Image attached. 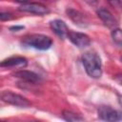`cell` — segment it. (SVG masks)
<instances>
[{
	"label": "cell",
	"instance_id": "4",
	"mask_svg": "<svg viewBox=\"0 0 122 122\" xmlns=\"http://www.w3.org/2000/svg\"><path fill=\"white\" fill-rule=\"evenodd\" d=\"M98 117L105 121H118L122 119L119 112L115 111L110 106H101L97 110Z\"/></svg>",
	"mask_w": 122,
	"mask_h": 122
},
{
	"label": "cell",
	"instance_id": "12",
	"mask_svg": "<svg viewBox=\"0 0 122 122\" xmlns=\"http://www.w3.org/2000/svg\"><path fill=\"white\" fill-rule=\"evenodd\" d=\"M62 117L65 120L71 121V122H77V121H83L84 120V118L81 117L79 114H76L75 112H72L71 111H63Z\"/></svg>",
	"mask_w": 122,
	"mask_h": 122
},
{
	"label": "cell",
	"instance_id": "2",
	"mask_svg": "<svg viewBox=\"0 0 122 122\" xmlns=\"http://www.w3.org/2000/svg\"><path fill=\"white\" fill-rule=\"evenodd\" d=\"M22 44L26 47L33 48L40 51H45L51 48L52 44V40L51 37L44 35V34H30L22 40Z\"/></svg>",
	"mask_w": 122,
	"mask_h": 122
},
{
	"label": "cell",
	"instance_id": "19",
	"mask_svg": "<svg viewBox=\"0 0 122 122\" xmlns=\"http://www.w3.org/2000/svg\"><path fill=\"white\" fill-rule=\"evenodd\" d=\"M121 60H122V57H121Z\"/></svg>",
	"mask_w": 122,
	"mask_h": 122
},
{
	"label": "cell",
	"instance_id": "14",
	"mask_svg": "<svg viewBox=\"0 0 122 122\" xmlns=\"http://www.w3.org/2000/svg\"><path fill=\"white\" fill-rule=\"evenodd\" d=\"M108 3L114 9L116 10H121L122 9V2L120 0H107Z\"/></svg>",
	"mask_w": 122,
	"mask_h": 122
},
{
	"label": "cell",
	"instance_id": "10",
	"mask_svg": "<svg viewBox=\"0 0 122 122\" xmlns=\"http://www.w3.org/2000/svg\"><path fill=\"white\" fill-rule=\"evenodd\" d=\"M97 15L98 17L102 20V22L109 28L112 29H115L117 26L116 20L114 19V17L112 16V14L106 9H99L97 10Z\"/></svg>",
	"mask_w": 122,
	"mask_h": 122
},
{
	"label": "cell",
	"instance_id": "17",
	"mask_svg": "<svg viewBox=\"0 0 122 122\" xmlns=\"http://www.w3.org/2000/svg\"><path fill=\"white\" fill-rule=\"evenodd\" d=\"M18 29H23V27H22V26H20V27H17V26H16V27H11V28H10L11 30H18Z\"/></svg>",
	"mask_w": 122,
	"mask_h": 122
},
{
	"label": "cell",
	"instance_id": "7",
	"mask_svg": "<svg viewBox=\"0 0 122 122\" xmlns=\"http://www.w3.org/2000/svg\"><path fill=\"white\" fill-rule=\"evenodd\" d=\"M50 26H51V29L52 30V31L58 35L60 38H65V37H68V34H69V29L66 25V23L62 20H52L51 21L50 23Z\"/></svg>",
	"mask_w": 122,
	"mask_h": 122
},
{
	"label": "cell",
	"instance_id": "16",
	"mask_svg": "<svg viewBox=\"0 0 122 122\" xmlns=\"http://www.w3.org/2000/svg\"><path fill=\"white\" fill-rule=\"evenodd\" d=\"M113 79H114L119 85L122 86V73H117V74H115V75L113 76Z\"/></svg>",
	"mask_w": 122,
	"mask_h": 122
},
{
	"label": "cell",
	"instance_id": "13",
	"mask_svg": "<svg viewBox=\"0 0 122 122\" xmlns=\"http://www.w3.org/2000/svg\"><path fill=\"white\" fill-rule=\"evenodd\" d=\"M112 41L119 47H122V30L115 28L112 31Z\"/></svg>",
	"mask_w": 122,
	"mask_h": 122
},
{
	"label": "cell",
	"instance_id": "8",
	"mask_svg": "<svg viewBox=\"0 0 122 122\" xmlns=\"http://www.w3.org/2000/svg\"><path fill=\"white\" fill-rule=\"evenodd\" d=\"M12 75L14 77H17L23 81H26V82H29V83H32V84H35V83H38L40 81V76L38 74H36L35 72L33 71H26V70H21V71H17L15 72L12 73Z\"/></svg>",
	"mask_w": 122,
	"mask_h": 122
},
{
	"label": "cell",
	"instance_id": "15",
	"mask_svg": "<svg viewBox=\"0 0 122 122\" xmlns=\"http://www.w3.org/2000/svg\"><path fill=\"white\" fill-rule=\"evenodd\" d=\"M13 18V16H12V14L11 13H10V12H1L0 13V19H1V21H6V20H10V19H12Z\"/></svg>",
	"mask_w": 122,
	"mask_h": 122
},
{
	"label": "cell",
	"instance_id": "6",
	"mask_svg": "<svg viewBox=\"0 0 122 122\" xmlns=\"http://www.w3.org/2000/svg\"><path fill=\"white\" fill-rule=\"evenodd\" d=\"M68 38L71 40V42L72 44H74L78 48H85L91 44L90 37L83 32L70 30L69 34H68Z\"/></svg>",
	"mask_w": 122,
	"mask_h": 122
},
{
	"label": "cell",
	"instance_id": "18",
	"mask_svg": "<svg viewBox=\"0 0 122 122\" xmlns=\"http://www.w3.org/2000/svg\"><path fill=\"white\" fill-rule=\"evenodd\" d=\"M13 1H15V2H18V3H25L27 0H13Z\"/></svg>",
	"mask_w": 122,
	"mask_h": 122
},
{
	"label": "cell",
	"instance_id": "5",
	"mask_svg": "<svg viewBox=\"0 0 122 122\" xmlns=\"http://www.w3.org/2000/svg\"><path fill=\"white\" fill-rule=\"evenodd\" d=\"M18 10L21 11L37 14V15H44V14L49 13L50 11L46 6L40 3H24L19 7Z\"/></svg>",
	"mask_w": 122,
	"mask_h": 122
},
{
	"label": "cell",
	"instance_id": "3",
	"mask_svg": "<svg viewBox=\"0 0 122 122\" xmlns=\"http://www.w3.org/2000/svg\"><path fill=\"white\" fill-rule=\"evenodd\" d=\"M1 99L2 101L16 106V107H21V108H27L30 106V102L24 96L14 93L10 91H5L1 93Z\"/></svg>",
	"mask_w": 122,
	"mask_h": 122
},
{
	"label": "cell",
	"instance_id": "1",
	"mask_svg": "<svg viewBox=\"0 0 122 122\" xmlns=\"http://www.w3.org/2000/svg\"><path fill=\"white\" fill-rule=\"evenodd\" d=\"M82 63L88 75L92 78H99L102 75V62L95 51H87L82 55Z\"/></svg>",
	"mask_w": 122,
	"mask_h": 122
},
{
	"label": "cell",
	"instance_id": "9",
	"mask_svg": "<svg viewBox=\"0 0 122 122\" xmlns=\"http://www.w3.org/2000/svg\"><path fill=\"white\" fill-rule=\"evenodd\" d=\"M28 64V61L25 57L22 56H12L8 59H5L1 62V67L9 68H25Z\"/></svg>",
	"mask_w": 122,
	"mask_h": 122
},
{
	"label": "cell",
	"instance_id": "11",
	"mask_svg": "<svg viewBox=\"0 0 122 122\" xmlns=\"http://www.w3.org/2000/svg\"><path fill=\"white\" fill-rule=\"evenodd\" d=\"M66 12H67L68 16H69L76 25L81 26V27H84V26L86 25V23H87L86 18H85L84 14L81 13L80 11L75 10H73V9H68V10H66Z\"/></svg>",
	"mask_w": 122,
	"mask_h": 122
}]
</instances>
